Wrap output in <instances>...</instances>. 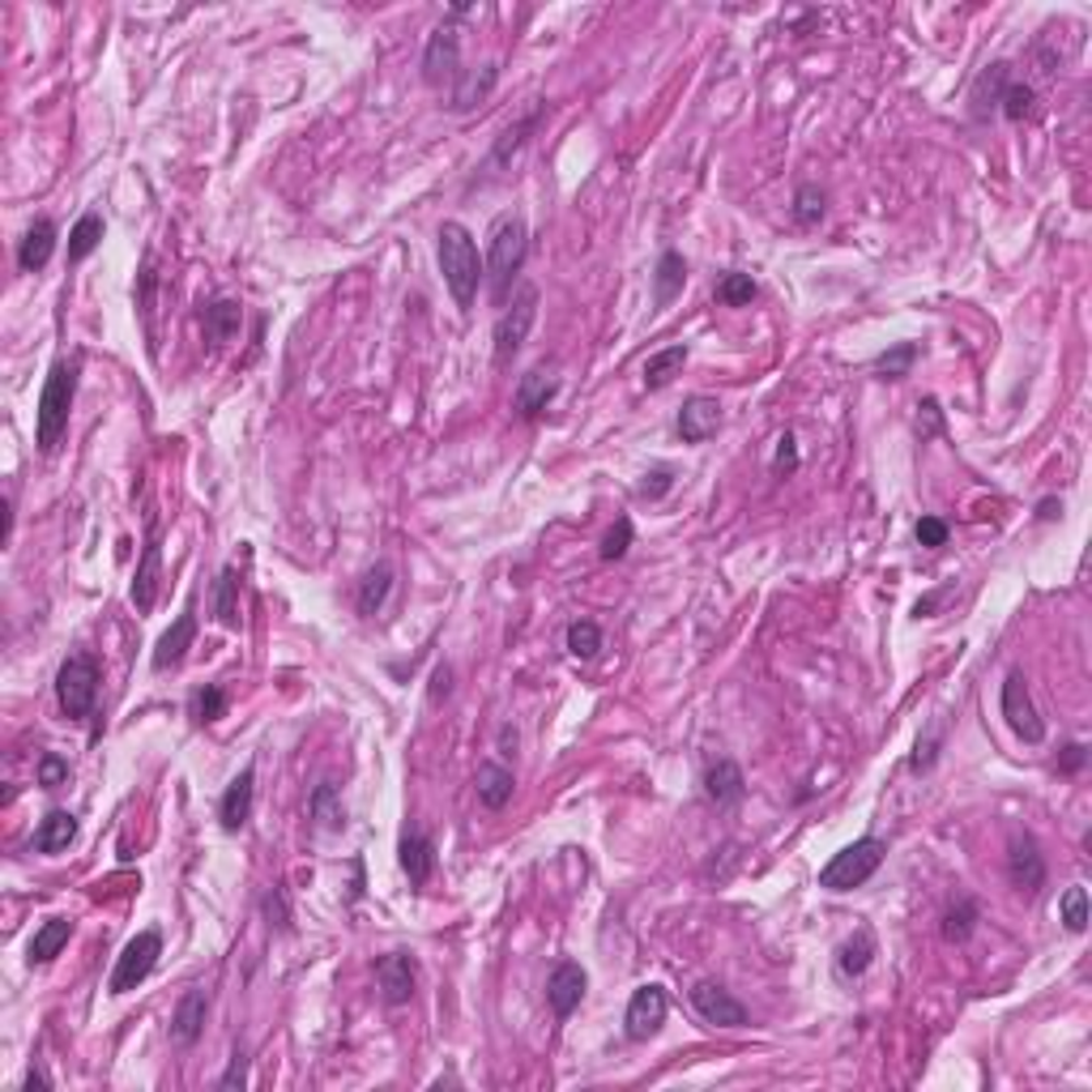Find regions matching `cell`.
<instances>
[{
    "instance_id": "40",
    "label": "cell",
    "mask_w": 1092,
    "mask_h": 1092,
    "mask_svg": "<svg viewBox=\"0 0 1092 1092\" xmlns=\"http://www.w3.org/2000/svg\"><path fill=\"white\" fill-rule=\"evenodd\" d=\"M1058 922L1071 931V935H1084L1089 931V893L1084 884H1071L1063 900H1058Z\"/></svg>"
},
{
    "instance_id": "32",
    "label": "cell",
    "mask_w": 1092,
    "mask_h": 1092,
    "mask_svg": "<svg viewBox=\"0 0 1092 1092\" xmlns=\"http://www.w3.org/2000/svg\"><path fill=\"white\" fill-rule=\"evenodd\" d=\"M543 111H546V102H534V107H530V111H525V116H521V120H517L512 129H503V137H499L496 149H492V158H487V171L503 167V162H508V158H512L517 149L525 146V137L534 133V124L543 120Z\"/></svg>"
},
{
    "instance_id": "15",
    "label": "cell",
    "mask_w": 1092,
    "mask_h": 1092,
    "mask_svg": "<svg viewBox=\"0 0 1092 1092\" xmlns=\"http://www.w3.org/2000/svg\"><path fill=\"white\" fill-rule=\"evenodd\" d=\"M158 581H162V543H158V521H149L146 530V546H142V563H137V577H133V606L137 615H149L154 602H158Z\"/></svg>"
},
{
    "instance_id": "6",
    "label": "cell",
    "mask_w": 1092,
    "mask_h": 1092,
    "mask_svg": "<svg viewBox=\"0 0 1092 1092\" xmlns=\"http://www.w3.org/2000/svg\"><path fill=\"white\" fill-rule=\"evenodd\" d=\"M56 700H60V713L69 721H82V717L95 713V700H99V662L90 653L64 657V666L56 670Z\"/></svg>"
},
{
    "instance_id": "47",
    "label": "cell",
    "mask_w": 1092,
    "mask_h": 1092,
    "mask_svg": "<svg viewBox=\"0 0 1092 1092\" xmlns=\"http://www.w3.org/2000/svg\"><path fill=\"white\" fill-rule=\"evenodd\" d=\"M632 534H636V530H632V521H628V517H619V521H615V530L602 538V559H606V563L623 559V555H628V546H632Z\"/></svg>"
},
{
    "instance_id": "41",
    "label": "cell",
    "mask_w": 1092,
    "mask_h": 1092,
    "mask_svg": "<svg viewBox=\"0 0 1092 1092\" xmlns=\"http://www.w3.org/2000/svg\"><path fill=\"white\" fill-rule=\"evenodd\" d=\"M824 214H828V193L820 184H802L794 193V222L798 227H820Z\"/></svg>"
},
{
    "instance_id": "22",
    "label": "cell",
    "mask_w": 1092,
    "mask_h": 1092,
    "mask_svg": "<svg viewBox=\"0 0 1092 1092\" xmlns=\"http://www.w3.org/2000/svg\"><path fill=\"white\" fill-rule=\"evenodd\" d=\"M875 956H879V944H875L871 926H858V931L837 947V978H845V982L862 978V973L875 964Z\"/></svg>"
},
{
    "instance_id": "13",
    "label": "cell",
    "mask_w": 1092,
    "mask_h": 1092,
    "mask_svg": "<svg viewBox=\"0 0 1092 1092\" xmlns=\"http://www.w3.org/2000/svg\"><path fill=\"white\" fill-rule=\"evenodd\" d=\"M376 986H380V998H385L389 1007L410 1003V998H414V986H418V964H414V956H405V951H385V956L376 960Z\"/></svg>"
},
{
    "instance_id": "25",
    "label": "cell",
    "mask_w": 1092,
    "mask_h": 1092,
    "mask_svg": "<svg viewBox=\"0 0 1092 1092\" xmlns=\"http://www.w3.org/2000/svg\"><path fill=\"white\" fill-rule=\"evenodd\" d=\"M555 393H559V380H555L546 367H530V372L521 376V385H517V414H521V418L543 414L546 405L555 401Z\"/></svg>"
},
{
    "instance_id": "56",
    "label": "cell",
    "mask_w": 1092,
    "mask_h": 1092,
    "mask_svg": "<svg viewBox=\"0 0 1092 1092\" xmlns=\"http://www.w3.org/2000/svg\"><path fill=\"white\" fill-rule=\"evenodd\" d=\"M448 692H452V666L440 662V666H436V675H432V692L427 695H432V704H440Z\"/></svg>"
},
{
    "instance_id": "45",
    "label": "cell",
    "mask_w": 1092,
    "mask_h": 1092,
    "mask_svg": "<svg viewBox=\"0 0 1092 1092\" xmlns=\"http://www.w3.org/2000/svg\"><path fill=\"white\" fill-rule=\"evenodd\" d=\"M222 713H227V692L218 683H205V688L193 692V717L197 721H218Z\"/></svg>"
},
{
    "instance_id": "8",
    "label": "cell",
    "mask_w": 1092,
    "mask_h": 1092,
    "mask_svg": "<svg viewBox=\"0 0 1092 1092\" xmlns=\"http://www.w3.org/2000/svg\"><path fill=\"white\" fill-rule=\"evenodd\" d=\"M998 708H1003V721L1011 726L1016 739H1024V743H1042L1045 739V721H1042V713H1038V704H1033V695H1029V683H1024L1020 670H1011V675L1003 679Z\"/></svg>"
},
{
    "instance_id": "46",
    "label": "cell",
    "mask_w": 1092,
    "mask_h": 1092,
    "mask_svg": "<svg viewBox=\"0 0 1092 1092\" xmlns=\"http://www.w3.org/2000/svg\"><path fill=\"white\" fill-rule=\"evenodd\" d=\"M35 781H39L44 790H60V786L69 781V764H64L56 751H44L39 764H35Z\"/></svg>"
},
{
    "instance_id": "37",
    "label": "cell",
    "mask_w": 1092,
    "mask_h": 1092,
    "mask_svg": "<svg viewBox=\"0 0 1092 1092\" xmlns=\"http://www.w3.org/2000/svg\"><path fill=\"white\" fill-rule=\"evenodd\" d=\"M688 363V347H666L645 359V389H666Z\"/></svg>"
},
{
    "instance_id": "59",
    "label": "cell",
    "mask_w": 1092,
    "mask_h": 1092,
    "mask_svg": "<svg viewBox=\"0 0 1092 1092\" xmlns=\"http://www.w3.org/2000/svg\"><path fill=\"white\" fill-rule=\"evenodd\" d=\"M499 747H503V751H517V730H512V726L499 730Z\"/></svg>"
},
{
    "instance_id": "48",
    "label": "cell",
    "mask_w": 1092,
    "mask_h": 1092,
    "mask_svg": "<svg viewBox=\"0 0 1092 1092\" xmlns=\"http://www.w3.org/2000/svg\"><path fill=\"white\" fill-rule=\"evenodd\" d=\"M248 1084V1049L244 1045H235V1054H231V1067L218 1076V1089H244Z\"/></svg>"
},
{
    "instance_id": "54",
    "label": "cell",
    "mask_w": 1092,
    "mask_h": 1092,
    "mask_svg": "<svg viewBox=\"0 0 1092 1092\" xmlns=\"http://www.w3.org/2000/svg\"><path fill=\"white\" fill-rule=\"evenodd\" d=\"M1089 764V747L1084 743H1067L1063 755H1058V773H1080Z\"/></svg>"
},
{
    "instance_id": "55",
    "label": "cell",
    "mask_w": 1092,
    "mask_h": 1092,
    "mask_svg": "<svg viewBox=\"0 0 1092 1092\" xmlns=\"http://www.w3.org/2000/svg\"><path fill=\"white\" fill-rule=\"evenodd\" d=\"M918 410H922V414H918V423H922V418H926V427H922V436H939V432H944V410H939V401H935V398H926V401H922V405H918Z\"/></svg>"
},
{
    "instance_id": "16",
    "label": "cell",
    "mask_w": 1092,
    "mask_h": 1092,
    "mask_svg": "<svg viewBox=\"0 0 1092 1092\" xmlns=\"http://www.w3.org/2000/svg\"><path fill=\"white\" fill-rule=\"evenodd\" d=\"M717 427H721V401L704 398V393L683 401V410H679V436H683V445H704L708 436H717Z\"/></svg>"
},
{
    "instance_id": "17",
    "label": "cell",
    "mask_w": 1092,
    "mask_h": 1092,
    "mask_svg": "<svg viewBox=\"0 0 1092 1092\" xmlns=\"http://www.w3.org/2000/svg\"><path fill=\"white\" fill-rule=\"evenodd\" d=\"M1007 86H1011V64H1007V60H991V64L978 73L973 90H969V111H973V120H991L994 111H998V99H1003Z\"/></svg>"
},
{
    "instance_id": "30",
    "label": "cell",
    "mask_w": 1092,
    "mask_h": 1092,
    "mask_svg": "<svg viewBox=\"0 0 1092 1092\" xmlns=\"http://www.w3.org/2000/svg\"><path fill=\"white\" fill-rule=\"evenodd\" d=\"M73 837H77V820L56 806V811L44 815V824L35 828V853H64L73 845Z\"/></svg>"
},
{
    "instance_id": "35",
    "label": "cell",
    "mask_w": 1092,
    "mask_h": 1092,
    "mask_svg": "<svg viewBox=\"0 0 1092 1092\" xmlns=\"http://www.w3.org/2000/svg\"><path fill=\"white\" fill-rule=\"evenodd\" d=\"M69 935H73V922L69 918H48L39 931H35V939H31V964H48L60 956V947L69 944Z\"/></svg>"
},
{
    "instance_id": "20",
    "label": "cell",
    "mask_w": 1092,
    "mask_h": 1092,
    "mask_svg": "<svg viewBox=\"0 0 1092 1092\" xmlns=\"http://www.w3.org/2000/svg\"><path fill=\"white\" fill-rule=\"evenodd\" d=\"M193 641H197V610L189 606L167 632H162V641H158V648H154V670H171V666H180L184 662V653L193 648Z\"/></svg>"
},
{
    "instance_id": "53",
    "label": "cell",
    "mask_w": 1092,
    "mask_h": 1092,
    "mask_svg": "<svg viewBox=\"0 0 1092 1092\" xmlns=\"http://www.w3.org/2000/svg\"><path fill=\"white\" fill-rule=\"evenodd\" d=\"M773 470L777 474H794L798 470V448H794V436L786 432L781 440H777V457H773Z\"/></svg>"
},
{
    "instance_id": "1",
    "label": "cell",
    "mask_w": 1092,
    "mask_h": 1092,
    "mask_svg": "<svg viewBox=\"0 0 1092 1092\" xmlns=\"http://www.w3.org/2000/svg\"><path fill=\"white\" fill-rule=\"evenodd\" d=\"M436 256H440V274H445L448 295L457 299L461 312H470L478 287H483V278H487V265H483V256H478L474 235H470L461 222H445L440 235H436Z\"/></svg>"
},
{
    "instance_id": "21",
    "label": "cell",
    "mask_w": 1092,
    "mask_h": 1092,
    "mask_svg": "<svg viewBox=\"0 0 1092 1092\" xmlns=\"http://www.w3.org/2000/svg\"><path fill=\"white\" fill-rule=\"evenodd\" d=\"M398 862L410 879V888H423L436 875V841L423 833H405L398 845Z\"/></svg>"
},
{
    "instance_id": "44",
    "label": "cell",
    "mask_w": 1092,
    "mask_h": 1092,
    "mask_svg": "<svg viewBox=\"0 0 1092 1092\" xmlns=\"http://www.w3.org/2000/svg\"><path fill=\"white\" fill-rule=\"evenodd\" d=\"M913 359H918V342H896L893 350H884V354L875 359V372H879L884 380H900V376H909Z\"/></svg>"
},
{
    "instance_id": "27",
    "label": "cell",
    "mask_w": 1092,
    "mask_h": 1092,
    "mask_svg": "<svg viewBox=\"0 0 1092 1092\" xmlns=\"http://www.w3.org/2000/svg\"><path fill=\"white\" fill-rule=\"evenodd\" d=\"M240 320H244V307H240L235 299H214V303L201 307V325H205V338H209L214 347L231 342V338L240 333Z\"/></svg>"
},
{
    "instance_id": "18",
    "label": "cell",
    "mask_w": 1092,
    "mask_h": 1092,
    "mask_svg": "<svg viewBox=\"0 0 1092 1092\" xmlns=\"http://www.w3.org/2000/svg\"><path fill=\"white\" fill-rule=\"evenodd\" d=\"M205 1016H209V994H205V986L184 991V998L175 1003V1016H171V1042L197 1045V1038L205 1033Z\"/></svg>"
},
{
    "instance_id": "28",
    "label": "cell",
    "mask_w": 1092,
    "mask_h": 1092,
    "mask_svg": "<svg viewBox=\"0 0 1092 1092\" xmlns=\"http://www.w3.org/2000/svg\"><path fill=\"white\" fill-rule=\"evenodd\" d=\"M683 282H688V260H683V252L666 248L657 256V269H653V303H657V307L675 303V295L683 291Z\"/></svg>"
},
{
    "instance_id": "50",
    "label": "cell",
    "mask_w": 1092,
    "mask_h": 1092,
    "mask_svg": "<svg viewBox=\"0 0 1092 1092\" xmlns=\"http://www.w3.org/2000/svg\"><path fill=\"white\" fill-rule=\"evenodd\" d=\"M260 909H265V918H269V926H278V931H291V909H287V896L282 888H274V893L260 900Z\"/></svg>"
},
{
    "instance_id": "43",
    "label": "cell",
    "mask_w": 1092,
    "mask_h": 1092,
    "mask_svg": "<svg viewBox=\"0 0 1092 1092\" xmlns=\"http://www.w3.org/2000/svg\"><path fill=\"white\" fill-rule=\"evenodd\" d=\"M755 295H760L755 278H751V274H739V269H730V274L717 282V299H721L726 307H747Z\"/></svg>"
},
{
    "instance_id": "2",
    "label": "cell",
    "mask_w": 1092,
    "mask_h": 1092,
    "mask_svg": "<svg viewBox=\"0 0 1092 1092\" xmlns=\"http://www.w3.org/2000/svg\"><path fill=\"white\" fill-rule=\"evenodd\" d=\"M77 398V359H56L39 393V410H35V445L44 457L60 448V436L69 432V410Z\"/></svg>"
},
{
    "instance_id": "39",
    "label": "cell",
    "mask_w": 1092,
    "mask_h": 1092,
    "mask_svg": "<svg viewBox=\"0 0 1092 1092\" xmlns=\"http://www.w3.org/2000/svg\"><path fill=\"white\" fill-rule=\"evenodd\" d=\"M944 939L947 944H969V935L978 931V900L973 896H960L951 909L944 913Z\"/></svg>"
},
{
    "instance_id": "36",
    "label": "cell",
    "mask_w": 1092,
    "mask_h": 1092,
    "mask_svg": "<svg viewBox=\"0 0 1092 1092\" xmlns=\"http://www.w3.org/2000/svg\"><path fill=\"white\" fill-rule=\"evenodd\" d=\"M998 111H1003L1011 124H1024V120H1038L1042 99H1038V90H1033L1029 82H1016V77H1011V86H1007L1003 99H998Z\"/></svg>"
},
{
    "instance_id": "38",
    "label": "cell",
    "mask_w": 1092,
    "mask_h": 1092,
    "mask_svg": "<svg viewBox=\"0 0 1092 1092\" xmlns=\"http://www.w3.org/2000/svg\"><path fill=\"white\" fill-rule=\"evenodd\" d=\"M102 231H107V227H102V214H95V209H90V214H82V218H77V227L69 231V265H82L90 252L99 248Z\"/></svg>"
},
{
    "instance_id": "24",
    "label": "cell",
    "mask_w": 1092,
    "mask_h": 1092,
    "mask_svg": "<svg viewBox=\"0 0 1092 1092\" xmlns=\"http://www.w3.org/2000/svg\"><path fill=\"white\" fill-rule=\"evenodd\" d=\"M474 790H478V802H483L487 811H503V806L512 802L517 777H512V768H503L496 760H483L478 773H474Z\"/></svg>"
},
{
    "instance_id": "5",
    "label": "cell",
    "mask_w": 1092,
    "mask_h": 1092,
    "mask_svg": "<svg viewBox=\"0 0 1092 1092\" xmlns=\"http://www.w3.org/2000/svg\"><path fill=\"white\" fill-rule=\"evenodd\" d=\"M534 320H538V287H530V282H521L517 287V295L508 299V307H499V320H496V333H492V359H496V367H508L521 347H525V338H530V329H534Z\"/></svg>"
},
{
    "instance_id": "33",
    "label": "cell",
    "mask_w": 1092,
    "mask_h": 1092,
    "mask_svg": "<svg viewBox=\"0 0 1092 1092\" xmlns=\"http://www.w3.org/2000/svg\"><path fill=\"white\" fill-rule=\"evenodd\" d=\"M214 615L222 628H240V572L231 563L214 581Z\"/></svg>"
},
{
    "instance_id": "9",
    "label": "cell",
    "mask_w": 1092,
    "mask_h": 1092,
    "mask_svg": "<svg viewBox=\"0 0 1092 1092\" xmlns=\"http://www.w3.org/2000/svg\"><path fill=\"white\" fill-rule=\"evenodd\" d=\"M461 73H465L461 69V31H457V22H445L432 31L427 51H423V82L440 90V86H457Z\"/></svg>"
},
{
    "instance_id": "34",
    "label": "cell",
    "mask_w": 1092,
    "mask_h": 1092,
    "mask_svg": "<svg viewBox=\"0 0 1092 1092\" xmlns=\"http://www.w3.org/2000/svg\"><path fill=\"white\" fill-rule=\"evenodd\" d=\"M393 590V563H376L359 581V615H380L385 597Z\"/></svg>"
},
{
    "instance_id": "11",
    "label": "cell",
    "mask_w": 1092,
    "mask_h": 1092,
    "mask_svg": "<svg viewBox=\"0 0 1092 1092\" xmlns=\"http://www.w3.org/2000/svg\"><path fill=\"white\" fill-rule=\"evenodd\" d=\"M692 1007L704 1024H717V1029H743L747 1024V1007L721 982H695Z\"/></svg>"
},
{
    "instance_id": "51",
    "label": "cell",
    "mask_w": 1092,
    "mask_h": 1092,
    "mask_svg": "<svg viewBox=\"0 0 1092 1092\" xmlns=\"http://www.w3.org/2000/svg\"><path fill=\"white\" fill-rule=\"evenodd\" d=\"M675 487V470L670 465H657L653 474H645V483H641V496L645 499H662L666 492Z\"/></svg>"
},
{
    "instance_id": "49",
    "label": "cell",
    "mask_w": 1092,
    "mask_h": 1092,
    "mask_svg": "<svg viewBox=\"0 0 1092 1092\" xmlns=\"http://www.w3.org/2000/svg\"><path fill=\"white\" fill-rule=\"evenodd\" d=\"M947 521H939V517H922L918 525H913V538L922 546H931V550H939V546H947Z\"/></svg>"
},
{
    "instance_id": "19",
    "label": "cell",
    "mask_w": 1092,
    "mask_h": 1092,
    "mask_svg": "<svg viewBox=\"0 0 1092 1092\" xmlns=\"http://www.w3.org/2000/svg\"><path fill=\"white\" fill-rule=\"evenodd\" d=\"M252 798H256V768L248 764V768L227 786V794L218 802V820H222L227 833H240V828L252 820Z\"/></svg>"
},
{
    "instance_id": "10",
    "label": "cell",
    "mask_w": 1092,
    "mask_h": 1092,
    "mask_svg": "<svg viewBox=\"0 0 1092 1092\" xmlns=\"http://www.w3.org/2000/svg\"><path fill=\"white\" fill-rule=\"evenodd\" d=\"M1007 879H1011L1016 893L1029 896V900L1045 888V858L1029 833H1016L1011 845H1007Z\"/></svg>"
},
{
    "instance_id": "31",
    "label": "cell",
    "mask_w": 1092,
    "mask_h": 1092,
    "mask_svg": "<svg viewBox=\"0 0 1092 1092\" xmlns=\"http://www.w3.org/2000/svg\"><path fill=\"white\" fill-rule=\"evenodd\" d=\"M307 811H312V820H316L325 833H342V828H347V806H342V794H338L333 781H320V786L312 790Z\"/></svg>"
},
{
    "instance_id": "29",
    "label": "cell",
    "mask_w": 1092,
    "mask_h": 1092,
    "mask_svg": "<svg viewBox=\"0 0 1092 1092\" xmlns=\"http://www.w3.org/2000/svg\"><path fill=\"white\" fill-rule=\"evenodd\" d=\"M747 790L743 781V768L735 764V760H717L708 773H704V794L713 798L717 806H730V802H739Z\"/></svg>"
},
{
    "instance_id": "52",
    "label": "cell",
    "mask_w": 1092,
    "mask_h": 1092,
    "mask_svg": "<svg viewBox=\"0 0 1092 1092\" xmlns=\"http://www.w3.org/2000/svg\"><path fill=\"white\" fill-rule=\"evenodd\" d=\"M939 739H944L939 730H935V735H926V739H918V751H913V760H909V768H913V773H926V768L935 764V755H939Z\"/></svg>"
},
{
    "instance_id": "4",
    "label": "cell",
    "mask_w": 1092,
    "mask_h": 1092,
    "mask_svg": "<svg viewBox=\"0 0 1092 1092\" xmlns=\"http://www.w3.org/2000/svg\"><path fill=\"white\" fill-rule=\"evenodd\" d=\"M884 858H888V845L879 841V837H862V841L845 845L841 853H833V862L820 871V888H828V893H853V888H862L884 866Z\"/></svg>"
},
{
    "instance_id": "23",
    "label": "cell",
    "mask_w": 1092,
    "mask_h": 1092,
    "mask_svg": "<svg viewBox=\"0 0 1092 1092\" xmlns=\"http://www.w3.org/2000/svg\"><path fill=\"white\" fill-rule=\"evenodd\" d=\"M51 252H56V222H51V218H39V222L26 227V235H22V244H17V269H22V274H39V269L51 260Z\"/></svg>"
},
{
    "instance_id": "42",
    "label": "cell",
    "mask_w": 1092,
    "mask_h": 1092,
    "mask_svg": "<svg viewBox=\"0 0 1092 1092\" xmlns=\"http://www.w3.org/2000/svg\"><path fill=\"white\" fill-rule=\"evenodd\" d=\"M597 648H602V628H597L594 619L568 623V653H572V657L590 662V657H597Z\"/></svg>"
},
{
    "instance_id": "14",
    "label": "cell",
    "mask_w": 1092,
    "mask_h": 1092,
    "mask_svg": "<svg viewBox=\"0 0 1092 1092\" xmlns=\"http://www.w3.org/2000/svg\"><path fill=\"white\" fill-rule=\"evenodd\" d=\"M585 991H590V973H585L577 960H559V964L550 969V978H546V1003H550V1011H555L559 1020H568V1016L581 1007Z\"/></svg>"
},
{
    "instance_id": "58",
    "label": "cell",
    "mask_w": 1092,
    "mask_h": 1092,
    "mask_svg": "<svg viewBox=\"0 0 1092 1092\" xmlns=\"http://www.w3.org/2000/svg\"><path fill=\"white\" fill-rule=\"evenodd\" d=\"M1058 512H1063V499H1042V503H1038V517H1042V521H1054Z\"/></svg>"
},
{
    "instance_id": "57",
    "label": "cell",
    "mask_w": 1092,
    "mask_h": 1092,
    "mask_svg": "<svg viewBox=\"0 0 1092 1092\" xmlns=\"http://www.w3.org/2000/svg\"><path fill=\"white\" fill-rule=\"evenodd\" d=\"M22 1089L26 1092H35V1089H51V1080L44 1076V1071H26V1080H22Z\"/></svg>"
},
{
    "instance_id": "3",
    "label": "cell",
    "mask_w": 1092,
    "mask_h": 1092,
    "mask_svg": "<svg viewBox=\"0 0 1092 1092\" xmlns=\"http://www.w3.org/2000/svg\"><path fill=\"white\" fill-rule=\"evenodd\" d=\"M525 256H530L525 218L508 209V214H499L496 222H492V244H487V278H492V299H496L499 307H508L512 282L525 269Z\"/></svg>"
},
{
    "instance_id": "7",
    "label": "cell",
    "mask_w": 1092,
    "mask_h": 1092,
    "mask_svg": "<svg viewBox=\"0 0 1092 1092\" xmlns=\"http://www.w3.org/2000/svg\"><path fill=\"white\" fill-rule=\"evenodd\" d=\"M158 956H162V935H158V931H142V935H133V939L124 944V951L116 956V969H111L107 991L111 994L137 991L149 973H154Z\"/></svg>"
},
{
    "instance_id": "12",
    "label": "cell",
    "mask_w": 1092,
    "mask_h": 1092,
    "mask_svg": "<svg viewBox=\"0 0 1092 1092\" xmlns=\"http://www.w3.org/2000/svg\"><path fill=\"white\" fill-rule=\"evenodd\" d=\"M666 1011H670L666 991H662V986H641V991L632 994L628 1011H623V1033H628V1042H648V1038L666 1024Z\"/></svg>"
},
{
    "instance_id": "26",
    "label": "cell",
    "mask_w": 1092,
    "mask_h": 1092,
    "mask_svg": "<svg viewBox=\"0 0 1092 1092\" xmlns=\"http://www.w3.org/2000/svg\"><path fill=\"white\" fill-rule=\"evenodd\" d=\"M496 82H499V69L496 64H483V69H465L461 73V82L452 86V111H474L478 102H487V95L496 90Z\"/></svg>"
}]
</instances>
